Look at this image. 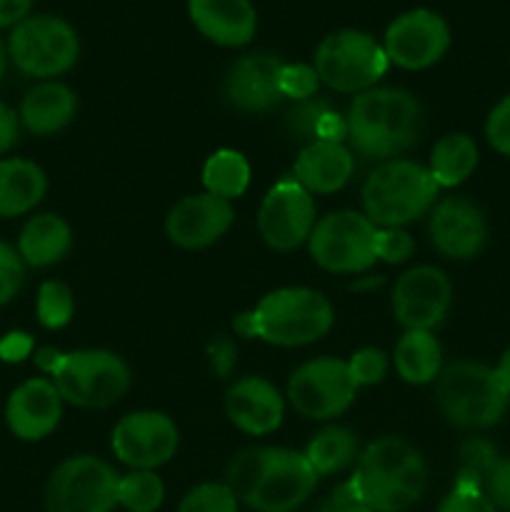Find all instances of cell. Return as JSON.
I'll list each match as a JSON object with an SVG mask.
<instances>
[{
	"label": "cell",
	"instance_id": "ba28073f",
	"mask_svg": "<svg viewBox=\"0 0 510 512\" xmlns=\"http://www.w3.org/2000/svg\"><path fill=\"white\" fill-rule=\"evenodd\" d=\"M378 225L355 210H338L315 223L308 238L310 258L328 273L358 275L375 265Z\"/></svg>",
	"mask_w": 510,
	"mask_h": 512
},
{
	"label": "cell",
	"instance_id": "7dc6e473",
	"mask_svg": "<svg viewBox=\"0 0 510 512\" xmlns=\"http://www.w3.org/2000/svg\"><path fill=\"white\" fill-rule=\"evenodd\" d=\"M20 135V118L15 115V110H10L8 105L0 103V155L8 153L15 143H18Z\"/></svg>",
	"mask_w": 510,
	"mask_h": 512
},
{
	"label": "cell",
	"instance_id": "83f0119b",
	"mask_svg": "<svg viewBox=\"0 0 510 512\" xmlns=\"http://www.w3.org/2000/svg\"><path fill=\"white\" fill-rule=\"evenodd\" d=\"M478 168V145L468 133H448L430 153V175L438 188H455L465 183Z\"/></svg>",
	"mask_w": 510,
	"mask_h": 512
},
{
	"label": "cell",
	"instance_id": "6da1fadb",
	"mask_svg": "<svg viewBox=\"0 0 510 512\" xmlns=\"http://www.w3.org/2000/svg\"><path fill=\"white\" fill-rule=\"evenodd\" d=\"M348 143L365 160H398L420 143L425 113L413 93L400 88H370L355 95L348 115Z\"/></svg>",
	"mask_w": 510,
	"mask_h": 512
},
{
	"label": "cell",
	"instance_id": "74e56055",
	"mask_svg": "<svg viewBox=\"0 0 510 512\" xmlns=\"http://www.w3.org/2000/svg\"><path fill=\"white\" fill-rule=\"evenodd\" d=\"M345 363H348V373L358 388L383 383V378L388 375V355L378 348L358 350V353L350 355V360H345Z\"/></svg>",
	"mask_w": 510,
	"mask_h": 512
},
{
	"label": "cell",
	"instance_id": "8fae6325",
	"mask_svg": "<svg viewBox=\"0 0 510 512\" xmlns=\"http://www.w3.org/2000/svg\"><path fill=\"white\" fill-rule=\"evenodd\" d=\"M358 385L348 363L338 358H315L300 365L288 383V400L303 418L330 420L353 405Z\"/></svg>",
	"mask_w": 510,
	"mask_h": 512
},
{
	"label": "cell",
	"instance_id": "d6986e66",
	"mask_svg": "<svg viewBox=\"0 0 510 512\" xmlns=\"http://www.w3.org/2000/svg\"><path fill=\"white\" fill-rule=\"evenodd\" d=\"M280 68L283 60L270 53L243 55L225 75V100L243 113H268L283 100Z\"/></svg>",
	"mask_w": 510,
	"mask_h": 512
},
{
	"label": "cell",
	"instance_id": "277c9868",
	"mask_svg": "<svg viewBox=\"0 0 510 512\" xmlns=\"http://www.w3.org/2000/svg\"><path fill=\"white\" fill-rule=\"evenodd\" d=\"M35 363L53 378L60 398L78 408H110L130 390V368L110 350L43 348L35 353Z\"/></svg>",
	"mask_w": 510,
	"mask_h": 512
},
{
	"label": "cell",
	"instance_id": "7402d4cb",
	"mask_svg": "<svg viewBox=\"0 0 510 512\" xmlns=\"http://www.w3.org/2000/svg\"><path fill=\"white\" fill-rule=\"evenodd\" d=\"M188 13L205 38L225 48L248 45L258 30L250 0H188Z\"/></svg>",
	"mask_w": 510,
	"mask_h": 512
},
{
	"label": "cell",
	"instance_id": "f907efd6",
	"mask_svg": "<svg viewBox=\"0 0 510 512\" xmlns=\"http://www.w3.org/2000/svg\"><path fill=\"white\" fill-rule=\"evenodd\" d=\"M373 285H383V278H370V280H358V283H353V290L373 288Z\"/></svg>",
	"mask_w": 510,
	"mask_h": 512
},
{
	"label": "cell",
	"instance_id": "7bdbcfd3",
	"mask_svg": "<svg viewBox=\"0 0 510 512\" xmlns=\"http://www.w3.org/2000/svg\"><path fill=\"white\" fill-rule=\"evenodd\" d=\"M485 495L495 508L510 512V458H500L485 483Z\"/></svg>",
	"mask_w": 510,
	"mask_h": 512
},
{
	"label": "cell",
	"instance_id": "c3c4849f",
	"mask_svg": "<svg viewBox=\"0 0 510 512\" xmlns=\"http://www.w3.org/2000/svg\"><path fill=\"white\" fill-rule=\"evenodd\" d=\"M33 0H0V28L20 25L28 18Z\"/></svg>",
	"mask_w": 510,
	"mask_h": 512
},
{
	"label": "cell",
	"instance_id": "bcb514c9",
	"mask_svg": "<svg viewBox=\"0 0 510 512\" xmlns=\"http://www.w3.org/2000/svg\"><path fill=\"white\" fill-rule=\"evenodd\" d=\"M30 350H33V340L25 333H10L0 340V358L8 363H20L23 358H28Z\"/></svg>",
	"mask_w": 510,
	"mask_h": 512
},
{
	"label": "cell",
	"instance_id": "cb8c5ba5",
	"mask_svg": "<svg viewBox=\"0 0 510 512\" xmlns=\"http://www.w3.org/2000/svg\"><path fill=\"white\" fill-rule=\"evenodd\" d=\"M78 110V98L63 83H40L20 103V123L35 135L60 133Z\"/></svg>",
	"mask_w": 510,
	"mask_h": 512
},
{
	"label": "cell",
	"instance_id": "7c38bea8",
	"mask_svg": "<svg viewBox=\"0 0 510 512\" xmlns=\"http://www.w3.org/2000/svg\"><path fill=\"white\" fill-rule=\"evenodd\" d=\"M315 228L313 195L295 178H285L268 190L258 210V233L265 245L290 253L308 243Z\"/></svg>",
	"mask_w": 510,
	"mask_h": 512
},
{
	"label": "cell",
	"instance_id": "8d00e7d4",
	"mask_svg": "<svg viewBox=\"0 0 510 512\" xmlns=\"http://www.w3.org/2000/svg\"><path fill=\"white\" fill-rule=\"evenodd\" d=\"M318 83L320 78L313 65L283 63V68H280V93L295 103L313 98L318 93Z\"/></svg>",
	"mask_w": 510,
	"mask_h": 512
},
{
	"label": "cell",
	"instance_id": "ffe728a7",
	"mask_svg": "<svg viewBox=\"0 0 510 512\" xmlns=\"http://www.w3.org/2000/svg\"><path fill=\"white\" fill-rule=\"evenodd\" d=\"M63 418V398L53 380L33 378L10 393L5 405V423L10 433L25 443H38L58 428Z\"/></svg>",
	"mask_w": 510,
	"mask_h": 512
},
{
	"label": "cell",
	"instance_id": "b9f144b4",
	"mask_svg": "<svg viewBox=\"0 0 510 512\" xmlns=\"http://www.w3.org/2000/svg\"><path fill=\"white\" fill-rule=\"evenodd\" d=\"M485 138L490 148L510 158V95H505L485 120Z\"/></svg>",
	"mask_w": 510,
	"mask_h": 512
},
{
	"label": "cell",
	"instance_id": "60d3db41",
	"mask_svg": "<svg viewBox=\"0 0 510 512\" xmlns=\"http://www.w3.org/2000/svg\"><path fill=\"white\" fill-rule=\"evenodd\" d=\"M435 512H495V505L485 495L483 488L475 485L455 483V488L440 500L438 510Z\"/></svg>",
	"mask_w": 510,
	"mask_h": 512
},
{
	"label": "cell",
	"instance_id": "f1b7e54d",
	"mask_svg": "<svg viewBox=\"0 0 510 512\" xmlns=\"http://www.w3.org/2000/svg\"><path fill=\"white\" fill-rule=\"evenodd\" d=\"M303 455L318 478L320 475H335L360 458L358 438H355V433H350L348 428L333 425V428L320 430V433L310 440Z\"/></svg>",
	"mask_w": 510,
	"mask_h": 512
},
{
	"label": "cell",
	"instance_id": "9c48e42d",
	"mask_svg": "<svg viewBox=\"0 0 510 512\" xmlns=\"http://www.w3.org/2000/svg\"><path fill=\"white\" fill-rule=\"evenodd\" d=\"M120 475L95 455L63 460L45 485L48 512H113Z\"/></svg>",
	"mask_w": 510,
	"mask_h": 512
},
{
	"label": "cell",
	"instance_id": "7a4b0ae2",
	"mask_svg": "<svg viewBox=\"0 0 510 512\" xmlns=\"http://www.w3.org/2000/svg\"><path fill=\"white\" fill-rule=\"evenodd\" d=\"M335 323L333 305L310 288H280L265 295L253 310L233 320L235 333L260 338L278 348H300L325 338Z\"/></svg>",
	"mask_w": 510,
	"mask_h": 512
},
{
	"label": "cell",
	"instance_id": "603a6c76",
	"mask_svg": "<svg viewBox=\"0 0 510 512\" xmlns=\"http://www.w3.org/2000/svg\"><path fill=\"white\" fill-rule=\"evenodd\" d=\"M355 158L353 150L343 143H328L318 140L300 150L295 160V180L308 190L310 195L338 193L353 178Z\"/></svg>",
	"mask_w": 510,
	"mask_h": 512
},
{
	"label": "cell",
	"instance_id": "d4e9b609",
	"mask_svg": "<svg viewBox=\"0 0 510 512\" xmlns=\"http://www.w3.org/2000/svg\"><path fill=\"white\" fill-rule=\"evenodd\" d=\"M73 230L63 218L53 213H40L25 223L18 238V253L23 263L33 268H48L60 263L70 253Z\"/></svg>",
	"mask_w": 510,
	"mask_h": 512
},
{
	"label": "cell",
	"instance_id": "ab89813d",
	"mask_svg": "<svg viewBox=\"0 0 510 512\" xmlns=\"http://www.w3.org/2000/svg\"><path fill=\"white\" fill-rule=\"evenodd\" d=\"M25 280V263L13 245L0 240V308L20 293Z\"/></svg>",
	"mask_w": 510,
	"mask_h": 512
},
{
	"label": "cell",
	"instance_id": "44dd1931",
	"mask_svg": "<svg viewBox=\"0 0 510 512\" xmlns=\"http://www.w3.org/2000/svg\"><path fill=\"white\" fill-rule=\"evenodd\" d=\"M225 413L230 423L248 435H270L283 423V395L270 380L250 375L228 388Z\"/></svg>",
	"mask_w": 510,
	"mask_h": 512
},
{
	"label": "cell",
	"instance_id": "4dcf8cb0",
	"mask_svg": "<svg viewBox=\"0 0 510 512\" xmlns=\"http://www.w3.org/2000/svg\"><path fill=\"white\" fill-rule=\"evenodd\" d=\"M165 500V485L153 470H133L118 485V505L128 512H155Z\"/></svg>",
	"mask_w": 510,
	"mask_h": 512
},
{
	"label": "cell",
	"instance_id": "4fadbf2b",
	"mask_svg": "<svg viewBox=\"0 0 510 512\" xmlns=\"http://www.w3.org/2000/svg\"><path fill=\"white\" fill-rule=\"evenodd\" d=\"M180 445L178 425L158 410H138L120 420L110 435V448L133 470H155L175 458Z\"/></svg>",
	"mask_w": 510,
	"mask_h": 512
},
{
	"label": "cell",
	"instance_id": "3957f363",
	"mask_svg": "<svg viewBox=\"0 0 510 512\" xmlns=\"http://www.w3.org/2000/svg\"><path fill=\"white\" fill-rule=\"evenodd\" d=\"M350 483L370 512H403L423 498L428 470L408 440L385 435L363 450Z\"/></svg>",
	"mask_w": 510,
	"mask_h": 512
},
{
	"label": "cell",
	"instance_id": "f6af8a7d",
	"mask_svg": "<svg viewBox=\"0 0 510 512\" xmlns=\"http://www.w3.org/2000/svg\"><path fill=\"white\" fill-rule=\"evenodd\" d=\"M208 358L213 373L218 375L220 380H228L230 375H233L235 363H238V350H235L233 340L225 338V335H218V338L208 345Z\"/></svg>",
	"mask_w": 510,
	"mask_h": 512
},
{
	"label": "cell",
	"instance_id": "8992f818",
	"mask_svg": "<svg viewBox=\"0 0 510 512\" xmlns=\"http://www.w3.org/2000/svg\"><path fill=\"white\" fill-rule=\"evenodd\" d=\"M440 413L450 425L463 430H485L505 418L510 393L500 383L495 368L475 360H455L445 365L435 385Z\"/></svg>",
	"mask_w": 510,
	"mask_h": 512
},
{
	"label": "cell",
	"instance_id": "5bb4252c",
	"mask_svg": "<svg viewBox=\"0 0 510 512\" xmlns=\"http://www.w3.org/2000/svg\"><path fill=\"white\" fill-rule=\"evenodd\" d=\"M450 48V28L443 15L415 8L388 25L383 50L390 63L403 70H425L438 63Z\"/></svg>",
	"mask_w": 510,
	"mask_h": 512
},
{
	"label": "cell",
	"instance_id": "484cf974",
	"mask_svg": "<svg viewBox=\"0 0 510 512\" xmlns=\"http://www.w3.org/2000/svg\"><path fill=\"white\" fill-rule=\"evenodd\" d=\"M48 190L43 168L23 158L0 160V218L30 213Z\"/></svg>",
	"mask_w": 510,
	"mask_h": 512
},
{
	"label": "cell",
	"instance_id": "52a82bcc",
	"mask_svg": "<svg viewBox=\"0 0 510 512\" xmlns=\"http://www.w3.org/2000/svg\"><path fill=\"white\" fill-rule=\"evenodd\" d=\"M390 60L383 45L363 30H335L315 48V73L320 83L338 93H365L375 88Z\"/></svg>",
	"mask_w": 510,
	"mask_h": 512
},
{
	"label": "cell",
	"instance_id": "e575fe53",
	"mask_svg": "<svg viewBox=\"0 0 510 512\" xmlns=\"http://www.w3.org/2000/svg\"><path fill=\"white\" fill-rule=\"evenodd\" d=\"M38 320L43 328L60 330L70 323L75 313V300L73 293L65 283L60 280H48L40 285L38 290Z\"/></svg>",
	"mask_w": 510,
	"mask_h": 512
},
{
	"label": "cell",
	"instance_id": "ac0fdd59",
	"mask_svg": "<svg viewBox=\"0 0 510 512\" xmlns=\"http://www.w3.org/2000/svg\"><path fill=\"white\" fill-rule=\"evenodd\" d=\"M235 213L230 200L218 195H188L170 208L165 218V233L170 243L185 250H200L218 243L233 225Z\"/></svg>",
	"mask_w": 510,
	"mask_h": 512
},
{
	"label": "cell",
	"instance_id": "d6a6232c",
	"mask_svg": "<svg viewBox=\"0 0 510 512\" xmlns=\"http://www.w3.org/2000/svg\"><path fill=\"white\" fill-rule=\"evenodd\" d=\"M270 453H273V448H248L230 460L225 485L233 490L235 498L243 500V503L248 500V495L253 493L260 475H263L265 465H268Z\"/></svg>",
	"mask_w": 510,
	"mask_h": 512
},
{
	"label": "cell",
	"instance_id": "f35d334b",
	"mask_svg": "<svg viewBox=\"0 0 510 512\" xmlns=\"http://www.w3.org/2000/svg\"><path fill=\"white\" fill-rule=\"evenodd\" d=\"M415 253V240L408 230L403 228H378L375 235V255L383 263H405L413 258Z\"/></svg>",
	"mask_w": 510,
	"mask_h": 512
},
{
	"label": "cell",
	"instance_id": "f546056e",
	"mask_svg": "<svg viewBox=\"0 0 510 512\" xmlns=\"http://www.w3.org/2000/svg\"><path fill=\"white\" fill-rule=\"evenodd\" d=\"M203 185L210 195L223 200H235L248 190L250 165L238 150H218L203 165Z\"/></svg>",
	"mask_w": 510,
	"mask_h": 512
},
{
	"label": "cell",
	"instance_id": "2e32d148",
	"mask_svg": "<svg viewBox=\"0 0 510 512\" xmlns=\"http://www.w3.org/2000/svg\"><path fill=\"white\" fill-rule=\"evenodd\" d=\"M318 485V475L303 453L273 448L258 485L245 505L258 512H293L308 503Z\"/></svg>",
	"mask_w": 510,
	"mask_h": 512
},
{
	"label": "cell",
	"instance_id": "e0dca14e",
	"mask_svg": "<svg viewBox=\"0 0 510 512\" xmlns=\"http://www.w3.org/2000/svg\"><path fill=\"white\" fill-rule=\"evenodd\" d=\"M428 233L440 255L450 260H470L485 248L488 223L483 210L468 198H445L430 210Z\"/></svg>",
	"mask_w": 510,
	"mask_h": 512
},
{
	"label": "cell",
	"instance_id": "30bf717a",
	"mask_svg": "<svg viewBox=\"0 0 510 512\" xmlns=\"http://www.w3.org/2000/svg\"><path fill=\"white\" fill-rule=\"evenodd\" d=\"M8 53L20 73L30 78H55L68 73L78 60V33L63 18L35 15L15 25Z\"/></svg>",
	"mask_w": 510,
	"mask_h": 512
},
{
	"label": "cell",
	"instance_id": "816d5d0a",
	"mask_svg": "<svg viewBox=\"0 0 510 512\" xmlns=\"http://www.w3.org/2000/svg\"><path fill=\"white\" fill-rule=\"evenodd\" d=\"M3 75H5V48L3 43H0V80H3Z\"/></svg>",
	"mask_w": 510,
	"mask_h": 512
},
{
	"label": "cell",
	"instance_id": "1f68e13d",
	"mask_svg": "<svg viewBox=\"0 0 510 512\" xmlns=\"http://www.w3.org/2000/svg\"><path fill=\"white\" fill-rule=\"evenodd\" d=\"M333 110L335 108L328 100L313 95V98L300 100V103H295L293 108L288 110V115H285V128L293 135V140H298L305 148V145L310 143H318L325 118H328Z\"/></svg>",
	"mask_w": 510,
	"mask_h": 512
},
{
	"label": "cell",
	"instance_id": "9a60e30c",
	"mask_svg": "<svg viewBox=\"0 0 510 512\" xmlns=\"http://www.w3.org/2000/svg\"><path fill=\"white\" fill-rule=\"evenodd\" d=\"M453 303L450 278L435 265H415L405 270L393 288L395 320L405 330L438 328Z\"/></svg>",
	"mask_w": 510,
	"mask_h": 512
},
{
	"label": "cell",
	"instance_id": "5b68a950",
	"mask_svg": "<svg viewBox=\"0 0 510 512\" xmlns=\"http://www.w3.org/2000/svg\"><path fill=\"white\" fill-rule=\"evenodd\" d=\"M438 198V183L428 165L415 160L380 163L363 183L365 218L378 228H403L430 213Z\"/></svg>",
	"mask_w": 510,
	"mask_h": 512
},
{
	"label": "cell",
	"instance_id": "d590c367",
	"mask_svg": "<svg viewBox=\"0 0 510 512\" xmlns=\"http://www.w3.org/2000/svg\"><path fill=\"white\" fill-rule=\"evenodd\" d=\"M178 512H238V498L225 483H200L185 493Z\"/></svg>",
	"mask_w": 510,
	"mask_h": 512
},
{
	"label": "cell",
	"instance_id": "ee69618b",
	"mask_svg": "<svg viewBox=\"0 0 510 512\" xmlns=\"http://www.w3.org/2000/svg\"><path fill=\"white\" fill-rule=\"evenodd\" d=\"M315 512H370V508L363 503V498L358 495L355 485L348 480V483L338 485V488L318 505Z\"/></svg>",
	"mask_w": 510,
	"mask_h": 512
},
{
	"label": "cell",
	"instance_id": "681fc988",
	"mask_svg": "<svg viewBox=\"0 0 510 512\" xmlns=\"http://www.w3.org/2000/svg\"><path fill=\"white\" fill-rule=\"evenodd\" d=\"M495 373H498V378H500V383H503V388L510 393V348L503 353V358H500V363H498V368H495Z\"/></svg>",
	"mask_w": 510,
	"mask_h": 512
},
{
	"label": "cell",
	"instance_id": "4316f807",
	"mask_svg": "<svg viewBox=\"0 0 510 512\" xmlns=\"http://www.w3.org/2000/svg\"><path fill=\"white\" fill-rule=\"evenodd\" d=\"M395 370L408 385H428L443 370V348L430 330H405L395 343Z\"/></svg>",
	"mask_w": 510,
	"mask_h": 512
},
{
	"label": "cell",
	"instance_id": "836d02e7",
	"mask_svg": "<svg viewBox=\"0 0 510 512\" xmlns=\"http://www.w3.org/2000/svg\"><path fill=\"white\" fill-rule=\"evenodd\" d=\"M498 460V450H495L493 443H488L483 438H470L460 448V470L455 483L475 485V488L485 490V483H488L490 473H493Z\"/></svg>",
	"mask_w": 510,
	"mask_h": 512
}]
</instances>
